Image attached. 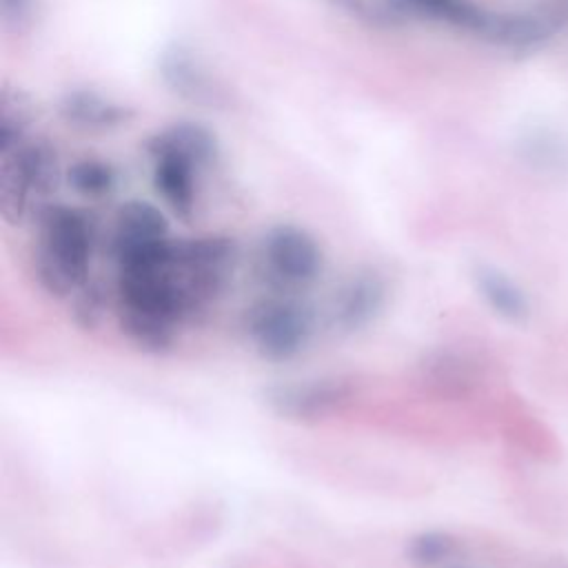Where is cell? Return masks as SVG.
Instances as JSON below:
<instances>
[{
    "instance_id": "cell-3",
    "label": "cell",
    "mask_w": 568,
    "mask_h": 568,
    "mask_svg": "<svg viewBox=\"0 0 568 568\" xmlns=\"http://www.w3.org/2000/svg\"><path fill=\"white\" fill-rule=\"evenodd\" d=\"M244 333L266 362L295 359L311 342L313 311L286 293H273L253 302L244 313Z\"/></svg>"
},
{
    "instance_id": "cell-11",
    "label": "cell",
    "mask_w": 568,
    "mask_h": 568,
    "mask_svg": "<svg viewBox=\"0 0 568 568\" xmlns=\"http://www.w3.org/2000/svg\"><path fill=\"white\" fill-rule=\"evenodd\" d=\"M442 568H475V566H466V564H446Z\"/></svg>"
},
{
    "instance_id": "cell-10",
    "label": "cell",
    "mask_w": 568,
    "mask_h": 568,
    "mask_svg": "<svg viewBox=\"0 0 568 568\" xmlns=\"http://www.w3.org/2000/svg\"><path fill=\"white\" fill-rule=\"evenodd\" d=\"M71 186L87 197H102L115 189V171L98 160H82L69 171Z\"/></svg>"
},
{
    "instance_id": "cell-1",
    "label": "cell",
    "mask_w": 568,
    "mask_h": 568,
    "mask_svg": "<svg viewBox=\"0 0 568 568\" xmlns=\"http://www.w3.org/2000/svg\"><path fill=\"white\" fill-rule=\"evenodd\" d=\"M169 222L158 206L126 202L111 233L115 264V313L120 331L140 348L162 353L180 328L197 317Z\"/></svg>"
},
{
    "instance_id": "cell-7",
    "label": "cell",
    "mask_w": 568,
    "mask_h": 568,
    "mask_svg": "<svg viewBox=\"0 0 568 568\" xmlns=\"http://www.w3.org/2000/svg\"><path fill=\"white\" fill-rule=\"evenodd\" d=\"M555 29L557 24L550 16L488 11L479 36L510 49H530L546 42L555 33Z\"/></svg>"
},
{
    "instance_id": "cell-2",
    "label": "cell",
    "mask_w": 568,
    "mask_h": 568,
    "mask_svg": "<svg viewBox=\"0 0 568 568\" xmlns=\"http://www.w3.org/2000/svg\"><path fill=\"white\" fill-rule=\"evenodd\" d=\"M95 248L93 220L73 206H49L38 222L33 271L42 291L73 297L89 282Z\"/></svg>"
},
{
    "instance_id": "cell-5",
    "label": "cell",
    "mask_w": 568,
    "mask_h": 568,
    "mask_svg": "<svg viewBox=\"0 0 568 568\" xmlns=\"http://www.w3.org/2000/svg\"><path fill=\"white\" fill-rule=\"evenodd\" d=\"M353 395V384L339 377L306 379L297 384L277 386L268 393V404L273 410L288 419L311 422L326 417L337 406L348 402Z\"/></svg>"
},
{
    "instance_id": "cell-9",
    "label": "cell",
    "mask_w": 568,
    "mask_h": 568,
    "mask_svg": "<svg viewBox=\"0 0 568 568\" xmlns=\"http://www.w3.org/2000/svg\"><path fill=\"white\" fill-rule=\"evenodd\" d=\"M459 541L448 530L430 528L413 535L406 544V559L413 568H442L453 561Z\"/></svg>"
},
{
    "instance_id": "cell-4",
    "label": "cell",
    "mask_w": 568,
    "mask_h": 568,
    "mask_svg": "<svg viewBox=\"0 0 568 568\" xmlns=\"http://www.w3.org/2000/svg\"><path fill=\"white\" fill-rule=\"evenodd\" d=\"M257 262L264 282L275 293L293 295L320 277L324 255L311 233L293 224H280L264 233Z\"/></svg>"
},
{
    "instance_id": "cell-8",
    "label": "cell",
    "mask_w": 568,
    "mask_h": 568,
    "mask_svg": "<svg viewBox=\"0 0 568 568\" xmlns=\"http://www.w3.org/2000/svg\"><path fill=\"white\" fill-rule=\"evenodd\" d=\"M473 284L481 302L504 322L521 324L528 317L530 304L526 293L504 271L481 264L473 271Z\"/></svg>"
},
{
    "instance_id": "cell-6",
    "label": "cell",
    "mask_w": 568,
    "mask_h": 568,
    "mask_svg": "<svg viewBox=\"0 0 568 568\" xmlns=\"http://www.w3.org/2000/svg\"><path fill=\"white\" fill-rule=\"evenodd\" d=\"M386 300L388 288L377 273H357L335 291L331 302V324L342 333L362 331L377 320Z\"/></svg>"
}]
</instances>
